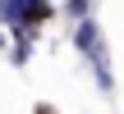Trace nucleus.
<instances>
[{
  "instance_id": "nucleus-1",
  "label": "nucleus",
  "mask_w": 124,
  "mask_h": 114,
  "mask_svg": "<svg viewBox=\"0 0 124 114\" xmlns=\"http://www.w3.org/2000/svg\"><path fill=\"white\" fill-rule=\"evenodd\" d=\"M51 18V5L46 0H28V18H23V27H41Z\"/></svg>"
},
{
  "instance_id": "nucleus-2",
  "label": "nucleus",
  "mask_w": 124,
  "mask_h": 114,
  "mask_svg": "<svg viewBox=\"0 0 124 114\" xmlns=\"http://www.w3.org/2000/svg\"><path fill=\"white\" fill-rule=\"evenodd\" d=\"M64 9H69L74 18H87V14H92V0H64Z\"/></svg>"
},
{
  "instance_id": "nucleus-3",
  "label": "nucleus",
  "mask_w": 124,
  "mask_h": 114,
  "mask_svg": "<svg viewBox=\"0 0 124 114\" xmlns=\"http://www.w3.org/2000/svg\"><path fill=\"white\" fill-rule=\"evenodd\" d=\"M37 114H51V110H46V105H41V110H37Z\"/></svg>"
},
{
  "instance_id": "nucleus-4",
  "label": "nucleus",
  "mask_w": 124,
  "mask_h": 114,
  "mask_svg": "<svg viewBox=\"0 0 124 114\" xmlns=\"http://www.w3.org/2000/svg\"><path fill=\"white\" fill-rule=\"evenodd\" d=\"M0 5H5V0H0Z\"/></svg>"
}]
</instances>
